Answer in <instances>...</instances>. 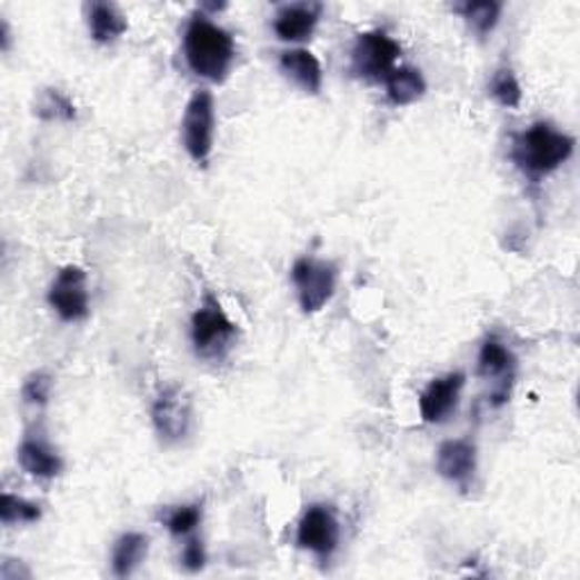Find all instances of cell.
Listing matches in <instances>:
<instances>
[{
  "instance_id": "20",
  "label": "cell",
  "mask_w": 580,
  "mask_h": 580,
  "mask_svg": "<svg viewBox=\"0 0 580 580\" xmlns=\"http://www.w3.org/2000/svg\"><path fill=\"white\" fill-rule=\"evenodd\" d=\"M456 12L466 19L468 28L486 39L499 23L501 19V12H503V6L501 3H494V0H483V3H462L456 8Z\"/></svg>"
},
{
  "instance_id": "21",
  "label": "cell",
  "mask_w": 580,
  "mask_h": 580,
  "mask_svg": "<svg viewBox=\"0 0 580 580\" xmlns=\"http://www.w3.org/2000/svg\"><path fill=\"white\" fill-rule=\"evenodd\" d=\"M488 89H490V96L506 109H517L521 104V98H524V91H521V84H519L514 71L508 67H501L492 73Z\"/></svg>"
},
{
  "instance_id": "2",
  "label": "cell",
  "mask_w": 580,
  "mask_h": 580,
  "mask_svg": "<svg viewBox=\"0 0 580 580\" xmlns=\"http://www.w3.org/2000/svg\"><path fill=\"white\" fill-rule=\"evenodd\" d=\"M576 139L551 123H533L524 132L514 134L510 157L514 166L533 182L551 176L573 154Z\"/></svg>"
},
{
  "instance_id": "15",
  "label": "cell",
  "mask_w": 580,
  "mask_h": 580,
  "mask_svg": "<svg viewBox=\"0 0 580 580\" xmlns=\"http://www.w3.org/2000/svg\"><path fill=\"white\" fill-rule=\"evenodd\" d=\"M279 69L288 80H293L307 93L318 96L322 91V82H324L322 64L311 50L288 48L279 52Z\"/></svg>"
},
{
  "instance_id": "19",
  "label": "cell",
  "mask_w": 580,
  "mask_h": 580,
  "mask_svg": "<svg viewBox=\"0 0 580 580\" xmlns=\"http://www.w3.org/2000/svg\"><path fill=\"white\" fill-rule=\"evenodd\" d=\"M34 113L41 121H60V123H71L78 119V109L73 100L62 93L60 89H43L37 96L34 102Z\"/></svg>"
},
{
  "instance_id": "18",
  "label": "cell",
  "mask_w": 580,
  "mask_h": 580,
  "mask_svg": "<svg viewBox=\"0 0 580 580\" xmlns=\"http://www.w3.org/2000/svg\"><path fill=\"white\" fill-rule=\"evenodd\" d=\"M89 32L96 43H113L128 32V19L113 3H91Z\"/></svg>"
},
{
  "instance_id": "24",
  "label": "cell",
  "mask_w": 580,
  "mask_h": 580,
  "mask_svg": "<svg viewBox=\"0 0 580 580\" xmlns=\"http://www.w3.org/2000/svg\"><path fill=\"white\" fill-rule=\"evenodd\" d=\"M52 377L43 370L39 372H32L26 377L23 381V388H21V397L26 403L30 406H46L50 401V394H52Z\"/></svg>"
},
{
  "instance_id": "25",
  "label": "cell",
  "mask_w": 580,
  "mask_h": 580,
  "mask_svg": "<svg viewBox=\"0 0 580 580\" xmlns=\"http://www.w3.org/2000/svg\"><path fill=\"white\" fill-rule=\"evenodd\" d=\"M207 564V551L200 538H189V542L182 549V567L191 573L202 571Z\"/></svg>"
},
{
  "instance_id": "4",
  "label": "cell",
  "mask_w": 580,
  "mask_h": 580,
  "mask_svg": "<svg viewBox=\"0 0 580 580\" xmlns=\"http://www.w3.org/2000/svg\"><path fill=\"white\" fill-rule=\"evenodd\" d=\"M401 46L383 30L357 34L352 46V73L366 82H386L397 69Z\"/></svg>"
},
{
  "instance_id": "12",
  "label": "cell",
  "mask_w": 580,
  "mask_h": 580,
  "mask_svg": "<svg viewBox=\"0 0 580 580\" xmlns=\"http://www.w3.org/2000/svg\"><path fill=\"white\" fill-rule=\"evenodd\" d=\"M466 388V374L449 372L433 379L420 394V416L427 424H442L451 413H456L460 392Z\"/></svg>"
},
{
  "instance_id": "16",
  "label": "cell",
  "mask_w": 580,
  "mask_h": 580,
  "mask_svg": "<svg viewBox=\"0 0 580 580\" xmlns=\"http://www.w3.org/2000/svg\"><path fill=\"white\" fill-rule=\"evenodd\" d=\"M386 96L388 102L394 107H406L413 104L424 98L427 93V80L420 69L413 67H397L388 78H386Z\"/></svg>"
},
{
  "instance_id": "3",
  "label": "cell",
  "mask_w": 580,
  "mask_h": 580,
  "mask_svg": "<svg viewBox=\"0 0 580 580\" xmlns=\"http://www.w3.org/2000/svg\"><path fill=\"white\" fill-rule=\"evenodd\" d=\"M239 338V327L229 320L218 298L204 296L202 304L191 318L193 350L204 361H222Z\"/></svg>"
},
{
  "instance_id": "17",
  "label": "cell",
  "mask_w": 580,
  "mask_h": 580,
  "mask_svg": "<svg viewBox=\"0 0 580 580\" xmlns=\"http://www.w3.org/2000/svg\"><path fill=\"white\" fill-rule=\"evenodd\" d=\"M148 547H150L148 536L137 533V531L123 533L119 540H116L113 551H111L113 576L116 578H130L143 564V560L148 556Z\"/></svg>"
},
{
  "instance_id": "1",
  "label": "cell",
  "mask_w": 580,
  "mask_h": 580,
  "mask_svg": "<svg viewBox=\"0 0 580 580\" xmlns=\"http://www.w3.org/2000/svg\"><path fill=\"white\" fill-rule=\"evenodd\" d=\"M184 57L198 78L220 84L234 67L237 43L222 26L213 23L204 12H198L184 30Z\"/></svg>"
},
{
  "instance_id": "10",
  "label": "cell",
  "mask_w": 580,
  "mask_h": 580,
  "mask_svg": "<svg viewBox=\"0 0 580 580\" xmlns=\"http://www.w3.org/2000/svg\"><path fill=\"white\" fill-rule=\"evenodd\" d=\"M514 354L510 352V347H506L503 340L497 336H490L479 352V374L486 381H492V392H490V403L492 406H503L510 397L512 379H514Z\"/></svg>"
},
{
  "instance_id": "9",
  "label": "cell",
  "mask_w": 580,
  "mask_h": 580,
  "mask_svg": "<svg viewBox=\"0 0 580 580\" xmlns=\"http://www.w3.org/2000/svg\"><path fill=\"white\" fill-rule=\"evenodd\" d=\"M340 542V524L331 506H309L298 524V544L320 560H329Z\"/></svg>"
},
{
  "instance_id": "6",
  "label": "cell",
  "mask_w": 580,
  "mask_h": 580,
  "mask_svg": "<svg viewBox=\"0 0 580 580\" xmlns=\"http://www.w3.org/2000/svg\"><path fill=\"white\" fill-rule=\"evenodd\" d=\"M290 279L298 290V302L304 313L322 311L336 293L338 268L331 261H322L316 257H302L293 263Z\"/></svg>"
},
{
  "instance_id": "11",
  "label": "cell",
  "mask_w": 580,
  "mask_h": 580,
  "mask_svg": "<svg viewBox=\"0 0 580 580\" xmlns=\"http://www.w3.org/2000/svg\"><path fill=\"white\" fill-rule=\"evenodd\" d=\"M479 468L477 444L468 438L444 440L436 453L438 474L460 490H470Z\"/></svg>"
},
{
  "instance_id": "14",
  "label": "cell",
  "mask_w": 580,
  "mask_h": 580,
  "mask_svg": "<svg viewBox=\"0 0 580 580\" xmlns=\"http://www.w3.org/2000/svg\"><path fill=\"white\" fill-rule=\"evenodd\" d=\"M17 458H19V466L23 468V472H28L30 477L41 479V481L57 479L64 470L62 456L57 453L50 447V442L41 436H26L23 442L19 444Z\"/></svg>"
},
{
  "instance_id": "22",
  "label": "cell",
  "mask_w": 580,
  "mask_h": 580,
  "mask_svg": "<svg viewBox=\"0 0 580 580\" xmlns=\"http://www.w3.org/2000/svg\"><path fill=\"white\" fill-rule=\"evenodd\" d=\"M0 519H3L6 527L34 524V521L41 519V508L28 499L6 492L3 499H0Z\"/></svg>"
},
{
  "instance_id": "26",
  "label": "cell",
  "mask_w": 580,
  "mask_h": 580,
  "mask_svg": "<svg viewBox=\"0 0 580 580\" xmlns=\"http://www.w3.org/2000/svg\"><path fill=\"white\" fill-rule=\"evenodd\" d=\"M10 41H12L10 26H8V21H0V48L8 52L10 50Z\"/></svg>"
},
{
  "instance_id": "23",
  "label": "cell",
  "mask_w": 580,
  "mask_h": 580,
  "mask_svg": "<svg viewBox=\"0 0 580 580\" xmlns=\"http://www.w3.org/2000/svg\"><path fill=\"white\" fill-rule=\"evenodd\" d=\"M200 521H202V506L187 503L168 510L163 517V527L168 529L170 536L182 538V536H191L200 527Z\"/></svg>"
},
{
  "instance_id": "8",
  "label": "cell",
  "mask_w": 580,
  "mask_h": 580,
  "mask_svg": "<svg viewBox=\"0 0 580 580\" xmlns=\"http://www.w3.org/2000/svg\"><path fill=\"white\" fill-rule=\"evenodd\" d=\"M48 304L64 322H82L89 316L87 272L80 266H64L48 290Z\"/></svg>"
},
{
  "instance_id": "5",
  "label": "cell",
  "mask_w": 580,
  "mask_h": 580,
  "mask_svg": "<svg viewBox=\"0 0 580 580\" xmlns=\"http://www.w3.org/2000/svg\"><path fill=\"white\" fill-rule=\"evenodd\" d=\"M213 139H216V100L211 91L200 89L193 93V98L184 109L182 143L189 157L198 166H207L213 152Z\"/></svg>"
},
{
  "instance_id": "13",
  "label": "cell",
  "mask_w": 580,
  "mask_h": 580,
  "mask_svg": "<svg viewBox=\"0 0 580 580\" xmlns=\"http://www.w3.org/2000/svg\"><path fill=\"white\" fill-rule=\"evenodd\" d=\"M320 17H322V6L320 3L283 6L274 14L272 30H274V34L281 41L300 43V41L311 39V34L316 32V28L320 23Z\"/></svg>"
},
{
  "instance_id": "7",
  "label": "cell",
  "mask_w": 580,
  "mask_h": 580,
  "mask_svg": "<svg viewBox=\"0 0 580 580\" xmlns=\"http://www.w3.org/2000/svg\"><path fill=\"white\" fill-rule=\"evenodd\" d=\"M152 427L166 444L182 442L193 424L191 394L180 386L163 388L152 401Z\"/></svg>"
}]
</instances>
